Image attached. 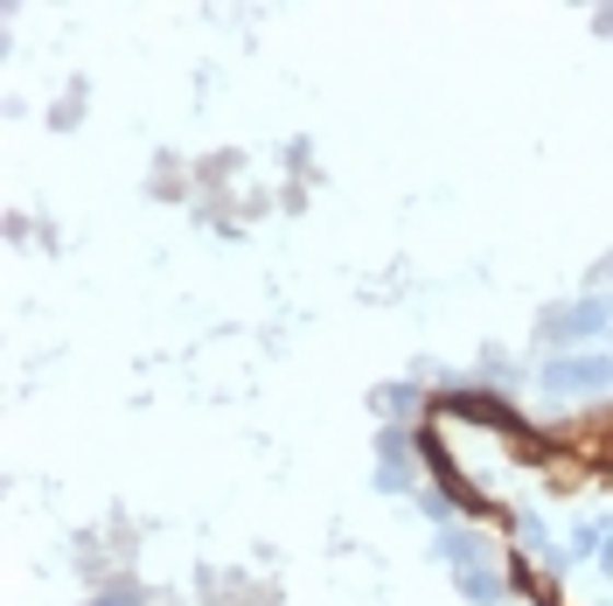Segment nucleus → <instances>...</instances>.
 <instances>
[{
	"label": "nucleus",
	"instance_id": "2",
	"mask_svg": "<svg viewBox=\"0 0 613 606\" xmlns=\"http://www.w3.org/2000/svg\"><path fill=\"white\" fill-rule=\"evenodd\" d=\"M432 411H453V419H474V426H502L509 440H523L530 453L544 446V440H536V432H530V426H523V419H516V411L502 405V397H482V391H447V397H439Z\"/></svg>",
	"mask_w": 613,
	"mask_h": 606
},
{
	"label": "nucleus",
	"instance_id": "11",
	"mask_svg": "<svg viewBox=\"0 0 613 606\" xmlns=\"http://www.w3.org/2000/svg\"><path fill=\"white\" fill-rule=\"evenodd\" d=\"M600 28H613V8H606V14H600Z\"/></svg>",
	"mask_w": 613,
	"mask_h": 606
},
{
	"label": "nucleus",
	"instance_id": "1",
	"mask_svg": "<svg viewBox=\"0 0 613 606\" xmlns=\"http://www.w3.org/2000/svg\"><path fill=\"white\" fill-rule=\"evenodd\" d=\"M536 384L551 397H600L613 384V356L606 349H579V356H551L544 370H536Z\"/></svg>",
	"mask_w": 613,
	"mask_h": 606
},
{
	"label": "nucleus",
	"instance_id": "7",
	"mask_svg": "<svg viewBox=\"0 0 613 606\" xmlns=\"http://www.w3.org/2000/svg\"><path fill=\"white\" fill-rule=\"evenodd\" d=\"M377 419H383V426L418 419V384H383V391H377Z\"/></svg>",
	"mask_w": 613,
	"mask_h": 606
},
{
	"label": "nucleus",
	"instance_id": "4",
	"mask_svg": "<svg viewBox=\"0 0 613 606\" xmlns=\"http://www.w3.org/2000/svg\"><path fill=\"white\" fill-rule=\"evenodd\" d=\"M613 300H579L565 314H544V342H586V335H606Z\"/></svg>",
	"mask_w": 613,
	"mask_h": 606
},
{
	"label": "nucleus",
	"instance_id": "10",
	"mask_svg": "<svg viewBox=\"0 0 613 606\" xmlns=\"http://www.w3.org/2000/svg\"><path fill=\"white\" fill-rule=\"evenodd\" d=\"M99 606H132V593H119V599H99Z\"/></svg>",
	"mask_w": 613,
	"mask_h": 606
},
{
	"label": "nucleus",
	"instance_id": "8",
	"mask_svg": "<svg viewBox=\"0 0 613 606\" xmlns=\"http://www.w3.org/2000/svg\"><path fill=\"white\" fill-rule=\"evenodd\" d=\"M418 509H426V516H432L439 529L453 523V509H447V496H439V488H418Z\"/></svg>",
	"mask_w": 613,
	"mask_h": 606
},
{
	"label": "nucleus",
	"instance_id": "9",
	"mask_svg": "<svg viewBox=\"0 0 613 606\" xmlns=\"http://www.w3.org/2000/svg\"><path fill=\"white\" fill-rule=\"evenodd\" d=\"M600 564H606V572H613V537H600Z\"/></svg>",
	"mask_w": 613,
	"mask_h": 606
},
{
	"label": "nucleus",
	"instance_id": "6",
	"mask_svg": "<svg viewBox=\"0 0 613 606\" xmlns=\"http://www.w3.org/2000/svg\"><path fill=\"white\" fill-rule=\"evenodd\" d=\"M453 585H460V599H467V606H502L516 579H502L495 564H474V572H460Z\"/></svg>",
	"mask_w": 613,
	"mask_h": 606
},
{
	"label": "nucleus",
	"instance_id": "3",
	"mask_svg": "<svg viewBox=\"0 0 613 606\" xmlns=\"http://www.w3.org/2000/svg\"><path fill=\"white\" fill-rule=\"evenodd\" d=\"M377 488H383V496H405V488H412V432L405 426L377 432Z\"/></svg>",
	"mask_w": 613,
	"mask_h": 606
},
{
	"label": "nucleus",
	"instance_id": "5",
	"mask_svg": "<svg viewBox=\"0 0 613 606\" xmlns=\"http://www.w3.org/2000/svg\"><path fill=\"white\" fill-rule=\"evenodd\" d=\"M432 558L460 564V572H474V564H495L488 537H482V529H460V523H447V529H439V537H432Z\"/></svg>",
	"mask_w": 613,
	"mask_h": 606
}]
</instances>
